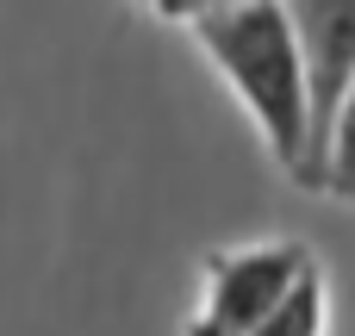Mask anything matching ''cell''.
Returning a JSON list of instances; mask_svg holds the SVG:
<instances>
[{"label": "cell", "mask_w": 355, "mask_h": 336, "mask_svg": "<svg viewBox=\"0 0 355 336\" xmlns=\"http://www.w3.org/2000/svg\"><path fill=\"white\" fill-rule=\"evenodd\" d=\"M318 193H337L343 206H355V81L343 87L331 137H324V187Z\"/></svg>", "instance_id": "obj_5"}, {"label": "cell", "mask_w": 355, "mask_h": 336, "mask_svg": "<svg viewBox=\"0 0 355 336\" xmlns=\"http://www.w3.org/2000/svg\"><path fill=\"white\" fill-rule=\"evenodd\" d=\"M144 12H156V19H175V25H193L200 12H212V6H225V0H137Z\"/></svg>", "instance_id": "obj_6"}, {"label": "cell", "mask_w": 355, "mask_h": 336, "mask_svg": "<svg viewBox=\"0 0 355 336\" xmlns=\"http://www.w3.org/2000/svg\"><path fill=\"white\" fill-rule=\"evenodd\" d=\"M306 268H312L306 243H250L218 256L206 268V293H200V312L187 318V336H250Z\"/></svg>", "instance_id": "obj_2"}, {"label": "cell", "mask_w": 355, "mask_h": 336, "mask_svg": "<svg viewBox=\"0 0 355 336\" xmlns=\"http://www.w3.org/2000/svg\"><path fill=\"white\" fill-rule=\"evenodd\" d=\"M293 19V44L306 62V100H312V137L300 162V187H324V137L337 118V100L355 81V0H281Z\"/></svg>", "instance_id": "obj_3"}, {"label": "cell", "mask_w": 355, "mask_h": 336, "mask_svg": "<svg viewBox=\"0 0 355 336\" xmlns=\"http://www.w3.org/2000/svg\"><path fill=\"white\" fill-rule=\"evenodd\" d=\"M187 31L206 50V62L231 81V94L243 100L268 156L287 175H300L306 137H312V100H306V62H300L287 6L281 0H225L212 12H200Z\"/></svg>", "instance_id": "obj_1"}, {"label": "cell", "mask_w": 355, "mask_h": 336, "mask_svg": "<svg viewBox=\"0 0 355 336\" xmlns=\"http://www.w3.org/2000/svg\"><path fill=\"white\" fill-rule=\"evenodd\" d=\"M250 336H331V287H324V268L312 262V268L287 287V299H281Z\"/></svg>", "instance_id": "obj_4"}]
</instances>
